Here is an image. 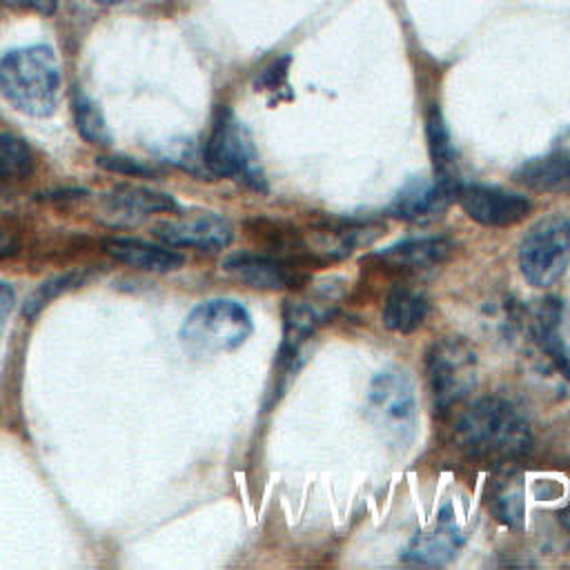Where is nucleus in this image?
I'll return each instance as SVG.
<instances>
[{"instance_id":"f257e3e1","label":"nucleus","mask_w":570,"mask_h":570,"mask_svg":"<svg viewBox=\"0 0 570 570\" xmlns=\"http://www.w3.org/2000/svg\"><path fill=\"white\" fill-rule=\"evenodd\" d=\"M459 450L470 459L485 463H508L521 459L530 445L532 434L525 419L503 399L483 396L474 401L454 425Z\"/></svg>"},{"instance_id":"f03ea898","label":"nucleus","mask_w":570,"mask_h":570,"mask_svg":"<svg viewBox=\"0 0 570 570\" xmlns=\"http://www.w3.org/2000/svg\"><path fill=\"white\" fill-rule=\"evenodd\" d=\"M60 89V62L51 47L27 45L0 58V94L13 109L47 118L58 109Z\"/></svg>"},{"instance_id":"7ed1b4c3","label":"nucleus","mask_w":570,"mask_h":570,"mask_svg":"<svg viewBox=\"0 0 570 570\" xmlns=\"http://www.w3.org/2000/svg\"><path fill=\"white\" fill-rule=\"evenodd\" d=\"M249 334L252 316L232 298H212L196 305L180 327V338L198 354L236 350L247 341Z\"/></svg>"},{"instance_id":"20e7f679","label":"nucleus","mask_w":570,"mask_h":570,"mask_svg":"<svg viewBox=\"0 0 570 570\" xmlns=\"http://www.w3.org/2000/svg\"><path fill=\"white\" fill-rule=\"evenodd\" d=\"M367 416L390 443H410L416 428V399L410 379L401 370H385L372 379Z\"/></svg>"},{"instance_id":"39448f33","label":"nucleus","mask_w":570,"mask_h":570,"mask_svg":"<svg viewBox=\"0 0 570 570\" xmlns=\"http://www.w3.org/2000/svg\"><path fill=\"white\" fill-rule=\"evenodd\" d=\"M203 165L214 176L240 178L252 187H263V171L247 129L229 109H220L212 134L203 147Z\"/></svg>"},{"instance_id":"423d86ee","label":"nucleus","mask_w":570,"mask_h":570,"mask_svg":"<svg viewBox=\"0 0 570 570\" xmlns=\"http://www.w3.org/2000/svg\"><path fill=\"white\" fill-rule=\"evenodd\" d=\"M570 261V218L552 214L541 218L519 245V267L534 287L552 285Z\"/></svg>"},{"instance_id":"0eeeda50","label":"nucleus","mask_w":570,"mask_h":570,"mask_svg":"<svg viewBox=\"0 0 570 570\" xmlns=\"http://www.w3.org/2000/svg\"><path fill=\"white\" fill-rule=\"evenodd\" d=\"M425 372L434 407L445 412L476 387V354L459 338H441L425 354Z\"/></svg>"},{"instance_id":"6e6552de","label":"nucleus","mask_w":570,"mask_h":570,"mask_svg":"<svg viewBox=\"0 0 570 570\" xmlns=\"http://www.w3.org/2000/svg\"><path fill=\"white\" fill-rule=\"evenodd\" d=\"M454 200H459L461 209L472 220L485 227H512L521 223L532 209L530 198H525L523 194H514L501 187L479 185V183H472V185L459 183Z\"/></svg>"},{"instance_id":"1a4fd4ad","label":"nucleus","mask_w":570,"mask_h":570,"mask_svg":"<svg viewBox=\"0 0 570 570\" xmlns=\"http://www.w3.org/2000/svg\"><path fill=\"white\" fill-rule=\"evenodd\" d=\"M154 234L169 247H196L200 252L225 249L234 238L232 225L216 214L163 220Z\"/></svg>"},{"instance_id":"9d476101","label":"nucleus","mask_w":570,"mask_h":570,"mask_svg":"<svg viewBox=\"0 0 570 570\" xmlns=\"http://www.w3.org/2000/svg\"><path fill=\"white\" fill-rule=\"evenodd\" d=\"M456 185L441 183V180H425V178H412L407 180L401 191L390 203V214L401 220H432L436 218L454 198H456Z\"/></svg>"},{"instance_id":"9b49d317","label":"nucleus","mask_w":570,"mask_h":570,"mask_svg":"<svg viewBox=\"0 0 570 570\" xmlns=\"http://www.w3.org/2000/svg\"><path fill=\"white\" fill-rule=\"evenodd\" d=\"M107 218H114L118 223H138L149 214H163V212H176L178 203L163 191H154L149 187L140 185H122L116 187L105 198Z\"/></svg>"},{"instance_id":"f8f14e48","label":"nucleus","mask_w":570,"mask_h":570,"mask_svg":"<svg viewBox=\"0 0 570 570\" xmlns=\"http://www.w3.org/2000/svg\"><path fill=\"white\" fill-rule=\"evenodd\" d=\"M105 252L118 263H125L142 272H154V274L174 272L185 263L183 254H178L176 249L138 240V238H109L105 240Z\"/></svg>"},{"instance_id":"ddd939ff","label":"nucleus","mask_w":570,"mask_h":570,"mask_svg":"<svg viewBox=\"0 0 570 570\" xmlns=\"http://www.w3.org/2000/svg\"><path fill=\"white\" fill-rule=\"evenodd\" d=\"M452 254V243L443 236H423V238H407L396 245L385 247L379 258L401 272L428 269L441 265Z\"/></svg>"},{"instance_id":"4468645a","label":"nucleus","mask_w":570,"mask_h":570,"mask_svg":"<svg viewBox=\"0 0 570 570\" xmlns=\"http://www.w3.org/2000/svg\"><path fill=\"white\" fill-rule=\"evenodd\" d=\"M534 336L541 350L550 356L557 370L570 379V352L563 334V303L559 298H546L534 309Z\"/></svg>"},{"instance_id":"2eb2a0df","label":"nucleus","mask_w":570,"mask_h":570,"mask_svg":"<svg viewBox=\"0 0 570 570\" xmlns=\"http://www.w3.org/2000/svg\"><path fill=\"white\" fill-rule=\"evenodd\" d=\"M223 267L227 274L256 289H281L292 283L289 269L281 261L263 254H234Z\"/></svg>"},{"instance_id":"dca6fc26","label":"nucleus","mask_w":570,"mask_h":570,"mask_svg":"<svg viewBox=\"0 0 570 570\" xmlns=\"http://www.w3.org/2000/svg\"><path fill=\"white\" fill-rule=\"evenodd\" d=\"M514 180L532 191L570 194V154H550L523 163Z\"/></svg>"},{"instance_id":"f3484780","label":"nucleus","mask_w":570,"mask_h":570,"mask_svg":"<svg viewBox=\"0 0 570 570\" xmlns=\"http://www.w3.org/2000/svg\"><path fill=\"white\" fill-rule=\"evenodd\" d=\"M459 543H461V537L456 532L454 521H450L443 514L434 530L419 534L410 543L405 557L416 563H423V566H441L456 552Z\"/></svg>"},{"instance_id":"a211bd4d","label":"nucleus","mask_w":570,"mask_h":570,"mask_svg":"<svg viewBox=\"0 0 570 570\" xmlns=\"http://www.w3.org/2000/svg\"><path fill=\"white\" fill-rule=\"evenodd\" d=\"M428 316V301L410 289H394L383 307V325L392 332L410 334L423 325Z\"/></svg>"},{"instance_id":"6ab92c4d","label":"nucleus","mask_w":570,"mask_h":570,"mask_svg":"<svg viewBox=\"0 0 570 570\" xmlns=\"http://www.w3.org/2000/svg\"><path fill=\"white\" fill-rule=\"evenodd\" d=\"M428 147L434 167V178L441 183L456 185L459 180L454 174V151L450 142V131L439 109H432L428 116Z\"/></svg>"},{"instance_id":"aec40b11","label":"nucleus","mask_w":570,"mask_h":570,"mask_svg":"<svg viewBox=\"0 0 570 570\" xmlns=\"http://www.w3.org/2000/svg\"><path fill=\"white\" fill-rule=\"evenodd\" d=\"M492 512L497 519L510 528H521L523 523V490L521 481L514 474H505L503 479H497L492 488Z\"/></svg>"},{"instance_id":"412c9836","label":"nucleus","mask_w":570,"mask_h":570,"mask_svg":"<svg viewBox=\"0 0 570 570\" xmlns=\"http://www.w3.org/2000/svg\"><path fill=\"white\" fill-rule=\"evenodd\" d=\"M73 120H76V129L78 134L98 147H107L111 142V134L107 129V122L102 118V111L98 109V105L85 96L82 91H76L73 96Z\"/></svg>"},{"instance_id":"4be33fe9","label":"nucleus","mask_w":570,"mask_h":570,"mask_svg":"<svg viewBox=\"0 0 570 570\" xmlns=\"http://www.w3.org/2000/svg\"><path fill=\"white\" fill-rule=\"evenodd\" d=\"M31 167L33 158L27 142L13 134L0 131V178H22Z\"/></svg>"},{"instance_id":"5701e85b","label":"nucleus","mask_w":570,"mask_h":570,"mask_svg":"<svg viewBox=\"0 0 570 570\" xmlns=\"http://www.w3.org/2000/svg\"><path fill=\"white\" fill-rule=\"evenodd\" d=\"M76 276H78V274H67V276H62V278H56V281H49V283L40 285V287L27 298V303H24V314H27V316H36L53 296H58L60 292L69 289V287L76 283Z\"/></svg>"},{"instance_id":"b1692460","label":"nucleus","mask_w":570,"mask_h":570,"mask_svg":"<svg viewBox=\"0 0 570 570\" xmlns=\"http://www.w3.org/2000/svg\"><path fill=\"white\" fill-rule=\"evenodd\" d=\"M98 165L109 171H118V174H127V176H151L154 174V169L149 165H145L142 160L125 158V156H100Z\"/></svg>"},{"instance_id":"393cba45","label":"nucleus","mask_w":570,"mask_h":570,"mask_svg":"<svg viewBox=\"0 0 570 570\" xmlns=\"http://www.w3.org/2000/svg\"><path fill=\"white\" fill-rule=\"evenodd\" d=\"M0 4L11 9H24L40 16H51L58 9V0H0Z\"/></svg>"},{"instance_id":"a878e982","label":"nucleus","mask_w":570,"mask_h":570,"mask_svg":"<svg viewBox=\"0 0 570 570\" xmlns=\"http://www.w3.org/2000/svg\"><path fill=\"white\" fill-rule=\"evenodd\" d=\"M13 303H16V294H13L11 285L0 283V334H2V327L7 323V316L13 309Z\"/></svg>"},{"instance_id":"bb28decb","label":"nucleus","mask_w":570,"mask_h":570,"mask_svg":"<svg viewBox=\"0 0 570 570\" xmlns=\"http://www.w3.org/2000/svg\"><path fill=\"white\" fill-rule=\"evenodd\" d=\"M16 252H18V238L9 229L0 227V261L11 258Z\"/></svg>"},{"instance_id":"cd10ccee","label":"nucleus","mask_w":570,"mask_h":570,"mask_svg":"<svg viewBox=\"0 0 570 570\" xmlns=\"http://www.w3.org/2000/svg\"><path fill=\"white\" fill-rule=\"evenodd\" d=\"M559 517H561V521H563V525H566V528H568V530H570V505H568V508H566V510H563V512H561V514H559Z\"/></svg>"},{"instance_id":"c85d7f7f","label":"nucleus","mask_w":570,"mask_h":570,"mask_svg":"<svg viewBox=\"0 0 570 570\" xmlns=\"http://www.w3.org/2000/svg\"><path fill=\"white\" fill-rule=\"evenodd\" d=\"M100 4H107V7H114V4H125V2H134V0H96Z\"/></svg>"}]
</instances>
